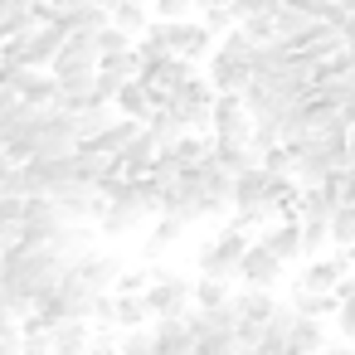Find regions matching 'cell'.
<instances>
[{
    "instance_id": "cell-12",
    "label": "cell",
    "mask_w": 355,
    "mask_h": 355,
    "mask_svg": "<svg viewBox=\"0 0 355 355\" xmlns=\"http://www.w3.org/2000/svg\"><path fill=\"white\" fill-rule=\"evenodd\" d=\"M209 132H214V137L248 141L253 117H248V107H243V93H219V98H214V107H209Z\"/></svg>"
},
{
    "instance_id": "cell-35",
    "label": "cell",
    "mask_w": 355,
    "mask_h": 355,
    "mask_svg": "<svg viewBox=\"0 0 355 355\" xmlns=\"http://www.w3.org/2000/svg\"><path fill=\"white\" fill-rule=\"evenodd\" d=\"M151 20H166V25L195 20V0H151Z\"/></svg>"
},
{
    "instance_id": "cell-47",
    "label": "cell",
    "mask_w": 355,
    "mask_h": 355,
    "mask_svg": "<svg viewBox=\"0 0 355 355\" xmlns=\"http://www.w3.org/2000/svg\"><path fill=\"white\" fill-rule=\"evenodd\" d=\"M321 355H355V345H345V340H336V345H326Z\"/></svg>"
},
{
    "instance_id": "cell-27",
    "label": "cell",
    "mask_w": 355,
    "mask_h": 355,
    "mask_svg": "<svg viewBox=\"0 0 355 355\" xmlns=\"http://www.w3.org/2000/svg\"><path fill=\"white\" fill-rule=\"evenodd\" d=\"M112 15V25L137 44V35H146V25H151V6H132V0H122V6H112L107 10Z\"/></svg>"
},
{
    "instance_id": "cell-33",
    "label": "cell",
    "mask_w": 355,
    "mask_h": 355,
    "mask_svg": "<svg viewBox=\"0 0 355 355\" xmlns=\"http://www.w3.org/2000/svg\"><path fill=\"white\" fill-rule=\"evenodd\" d=\"M224 302H234L229 282H219V277H200V282H195V306H200V311H214V306H224Z\"/></svg>"
},
{
    "instance_id": "cell-28",
    "label": "cell",
    "mask_w": 355,
    "mask_h": 355,
    "mask_svg": "<svg viewBox=\"0 0 355 355\" xmlns=\"http://www.w3.org/2000/svg\"><path fill=\"white\" fill-rule=\"evenodd\" d=\"M292 311L297 316H336L340 311V302H336V292H302V287H292Z\"/></svg>"
},
{
    "instance_id": "cell-39",
    "label": "cell",
    "mask_w": 355,
    "mask_h": 355,
    "mask_svg": "<svg viewBox=\"0 0 355 355\" xmlns=\"http://www.w3.org/2000/svg\"><path fill=\"white\" fill-rule=\"evenodd\" d=\"M117 355H156V345H151V326H141V331H122Z\"/></svg>"
},
{
    "instance_id": "cell-10",
    "label": "cell",
    "mask_w": 355,
    "mask_h": 355,
    "mask_svg": "<svg viewBox=\"0 0 355 355\" xmlns=\"http://www.w3.org/2000/svg\"><path fill=\"white\" fill-rule=\"evenodd\" d=\"M234 306H239V345L248 350V345L263 340V326L272 321L277 297L272 292H258V287H243V292H234Z\"/></svg>"
},
{
    "instance_id": "cell-31",
    "label": "cell",
    "mask_w": 355,
    "mask_h": 355,
    "mask_svg": "<svg viewBox=\"0 0 355 355\" xmlns=\"http://www.w3.org/2000/svg\"><path fill=\"white\" fill-rule=\"evenodd\" d=\"M185 166H190V161L180 156V146H161V151H156V161H151V175H146V180H156V185L166 190V185L185 171Z\"/></svg>"
},
{
    "instance_id": "cell-18",
    "label": "cell",
    "mask_w": 355,
    "mask_h": 355,
    "mask_svg": "<svg viewBox=\"0 0 355 355\" xmlns=\"http://www.w3.org/2000/svg\"><path fill=\"white\" fill-rule=\"evenodd\" d=\"M190 316V311H185ZM185 316H161V321H151V345H156V355H190V345H195V336H190V321Z\"/></svg>"
},
{
    "instance_id": "cell-34",
    "label": "cell",
    "mask_w": 355,
    "mask_h": 355,
    "mask_svg": "<svg viewBox=\"0 0 355 355\" xmlns=\"http://www.w3.org/2000/svg\"><path fill=\"white\" fill-rule=\"evenodd\" d=\"M326 234H331V243H336V248L355 243V205H336V214L326 219Z\"/></svg>"
},
{
    "instance_id": "cell-36",
    "label": "cell",
    "mask_w": 355,
    "mask_h": 355,
    "mask_svg": "<svg viewBox=\"0 0 355 355\" xmlns=\"http://www.w3.org/2000/svg\"><path fill=\"white\" fill-rule=\"evenodd\" d=\"M248 146H253V151H258V161H263L268 151H277V146H282V137H277V127H272V122H253Z\"/></svg>"
},
{
    "instance_id": "cell-43",
    "label": "cell",
    "mask_w": 355,
    "mask_h": 355,
    "mask_svg": "<svg viewBox=\"0 0 355 355\" xmlns=\"http://www.w3.org/2000/svg\"><path fill=\"white\" fill-rule=\"evenodd\" d=\"M258 166H263L268 175H292V151H287V146H277V151H268Z\"/></svg>"
},
{
    "instance_id": "cell-49",
    "label": "cell",
    "mask_w": 355,
    "mask_h": 355,
    "mask_svg": "<svg viewBox=\"0 0 355 355\" xmlns=\"http://www.w3.org/2000/svg\"><path fill=\"white\" fill-rule=\"evenodd\" d=\"M214 6H229V0H195V10H214Z\"/></svg>"
},
{
    "instance_id": "cell-22",
    "label": "cell",
    "mask_w": 355,
    "mask_h": 355,
    "mask_svg": "<svg viewBox=\"0 0 355 355\" xmlns=\"http://www.w3.org/2000/svg\"><path fill=\"white\" fill-rule=\"evenodd\" d=\"M112 107H117V117H132V122H146L151 112H156V93L141 83V78H132V83H122L117 88V98H112Z\"/></svg>"
},
{
    "instance_id": "cell-6",
    "label": "cell",
    "mask_w": 355,
    "mask_h": 355,
    "mask_svg": "<svg viewBox=\"0 0 355 355\" xmlns=\"http://www.w3.org/2000/svg\"><path fill=\"white\" fill-rule=\"evenodd\" d=\"M248 243H253V234H243V229L224 224V229L200 248V277L234 282V277H239V263H243V253H248Z\"/></svg>"
},
{
    "instance_id": "cell-13",
    "label": "cell",
    "mask_w": 355,
    "mask_h": 355,
    "mask_svg": "<svg viewBox=\"0 0 355 355\" xmlns=\"http://www.w3.org/2000/svg\"><path fill=\"white\" fill-rule=\"evenodd\" d=\"M156 151H161V141H156V137L141 127V132H137V137H132V141H127L117 156H112V171H117L122 180H146V175H151Z\"/></svg>"
},
{
    "instance_id": "cell-40",
    "label": "cell",
    "mask_w": 355,
    "mask_h": 355,
    "mask_svg": "<svg viewBox=\"0 0 355 355\" xmlns=\"http://www.w3.org/2000/svg\"><path fill=\"white\" fill-rule=\"evenodd\" d=\"M20 219H25V200L20 195H6V200H0V229L20 239Z\"/></svg>"
},
{
    "instance_id": "cell-32",
    "label": "cell",
    "mask_w": 355,
    "mask_h": 355,
    "mask_svg": "<svg viewBox=\"0 0 355 355\" xmlns=\"http://www.w3.org/2000/svg\"><path fill=\"white\" fill-rule=\"evenodd\" d=\"M141 69H146V64H141V54H137V49H127V54H112V59H103V64H98V73H112L117 83H132V78H141Z\"/></svg>"
},
{
    "instance_id": "cell-24",
    "label": "cell",
    "mask_w": 355,
    "mask_h": 355,
    "mask_svg": "<svg viewBox=\"0 0 355 355\" xmlns=\"http://www.w3.org/2000/svg\"><path fill=\"white\" fill-rule=\"evenodd\" d=\"M268 185H272V175H268L263 166H248V171H239V175H234V209H248V205H263V195H268Z\"/></svg>"
},
{
    "instance_id": "cell-51",
    "label": "cell",
    "mask_w": 355,
    "mask_h": 355,
    "mask_svg": "<svg viewBox=\"0 0 355 355\" xmlns=\"http://www.w3.org/2000/svg\"><path fill=\"white\" fill-rule=\"evenodd\" d=\"M132 6H151V0H132Z\"/></svg>"
},
{
    "instance_id": "cell-25",
    "label": "cell",
    "mask_w": 355,
    "mask_h": 355,
    "mask_svg": "<svg viewBox=\"0 0 355 355\" xmlns=\"http://www.w3.org/2000/svg\"><path fill=\"white\" fill-rule=\"evenodd\" d=\"M185 229H190V224H180L175 214H156V224H151V234H146V243H141V258H146V263H156V258H161V253H166Z\"/></svg>"
},
{
    "instance_id": "cell-46",
    "label": "cell",
    "mask_w": 355,
    "mask_h": 355,
    "mask_svg": "<svg viewBox=\"0 0 355 355\" xmlns=\"http://www.w3.org/2000/svg\"><path fill=\"white\" fill-rule=\"evenodd\" d=\"M6 6H10V10H40L44 0H6Z\"/></svg>"
},
{
    "instance_id": "cell-23",
    "label": "cell",
    "mask_w": 355,
    "mask_h": 355,
    "mask_svg": "<svg viewBox=\"0 0 355 355\" xmlns=\"http://www.w3.org/2000/svg\"><path fill=\"white\" fill-rule=\"evenodd\" d=\"M331 214H336V190H331V185H302V195H297V219L326 224Z\"/></svg>"
},
{
    "instance_id": "cell-41",
    "label": "cell",
    "mask_w": 355,
    "mask_h": 355,
    "mask_svg": "<svg viewBox=\"0 0 355 355\" xmlns=\"http://www.w3.org/2000/svg\"><path fill=\"white\" fill-rule=\"evenodd\" d=\"M98 49H103V59H112V54H127L132 40H127L117 25H107V30H98Z\"/></svg>"
},
{
    "instance_id": "cell-44",
    "label": "cell",
    "mask_w": 355,
    "mask_h": 355,
    "mask_svg": "<svg viewBox=\"0 0 355 355\" xmlns=\"http://www.w3.org/2000/svg\"><path fill=\"white\" fill-rule=\"evenodd\" d=\"M336 331H340V340H345V345H355V297H350V302H340V311H336Z\"/></svg>"
},
{
    "instance_id": "cell-37",
    "label": "cell",
    "mask_w": 355,
    "mask_h": 355,
    "mask_svg": "<svg viewBox=\"0 0 355 355\" xmlns=\"http://www.w3.org/2000/svg\"><path fill=\"white\" fill-rule=\"evenodd\" d=\"M200 25H205V30L219 40V35H229L239 20H234V10H229V6H214V10H200Z\"/></svg>"
},
{
    "instance_id": "cell-38",
    "label": "cell",
    "mask_w": 355,
    "mask_h": 355,
    "mask_svg": "<svg viewBox=\"0 0 355 355\" xmlns=\"http://www.w3.org/2000/svg\"><path fill=\"white\" fill-rule=\"evenodd\" d=\"M297 224H302V253H306V258H316V253L331 243L326 224H311V219H297Z\"/></svg>"
},
{
    "instance_id": "cell-2",
    "label": "cell",
    "mask_w": 355,
    "mask_h": 355,
    "mask_svg": "<svg viewBox=\"0 0 355 355\" xmlns=\"http://www.w3.org/2000/svg\"><path fill=\"white\" fill-rule=\"evenodd\" d=\"M98 190L107 195V209H103V219H98V229H103L107 239L132 234V229H141L146 219H156V214H161V195H166L156 180H122L117 171H107V175L98 180Z\"/></svg>"
},
{
    "instance_id": "cell-48",
    "label": "cell",
    "mask_w": 355,
    "mask_h": 355,
    "mask_svg": "<svg viewBox=\"0 0 355 355\" xmlns=\"http://www.w3.org/2000/svg\"><path fill=\"white\" fill-rule=\"evenodd\" d=\"M340 117H345V122H350V132H355V98H350V103L340 107Z\"/></svg>"
},
{
    "instance_id": "cell-17",
    "label": "cell",
    "mask_w": 355,
    "mask_h": 355,
    "mask_svg": "<svg viewBox=\"0 0 355 355\" xmlns=\"http://www.w3.org/2000/svg\"><path fill=\"white\" fill-rule=\"evenodd\" d=\"M340 277H350V268L331 253V258H306L292 287H302V292H336V287H340Z\"/></svg>"
},
{
    "instance_id": "cell-16",
    "label": "cell",
    "mask_w": 355,
    "mask_h": 355,
    "mask_svg": "<svg viewBox=\"0 0 355 355\" xmlns=\"http://www.w3.org/2000/svg\"><path fill=\"white\" fill-rule=\"evenodd\" d=\"M185 78H195V64H190V59H175V54H171V59H161V64H146V69H141V83L156 93V107H161V103L185 83Z\"/></svg>"
},
{
    "instance_id": "cell-29",
    "label": "cell",
    "mask_w": 355,
    "mask_h": 355,
    "mask_svg": "<svg viewBox=\"0 0 355 355\" xmlns=\"http://www.w3.org/2000/svg\"><path fill=\"white\" fill-rule=\"evenodd\" d=\"M190 355H243V345H239V331H200Z\"/></svg>"
},
{
    "instance_id": "cell-3",
    "label": "cell",
    "mask_w": 355,
    "mask_h": 355,
    "mask_svg": "<svg viewBox=\"0 0 355 355\" xmlns=\"http://www.w3.org/2000/svg\"><path fill=\"white\" fill-rule=\"evenodd\" d=\"M209 161V156H205ZM205 161H195V166H185L171 185H166V195H161V214H175L180 224H200V219H219V205H214V195H209V175H205Z\"/></svg>"
},
{
    "instance_id": "cell-7",
    "label": "cell",
    "mask_w": 355,
    "mask_h": 355,
    "mask_svg": "<svg viewBox=\"0 0 355 355\" xmlns=\"http://www.w3.org/2000/svg\"><path fill=\"white\" fill-rule=\"evenodd\" d=\"M141 297H146V311H151V321L195 311V282H190L185 272H171V268H151V287H146Z\"/></svg>"
},
{
    "instance_id": "cell-19",
    "label": "cell",
    "mask_w": 355,
    "mask_h": 355,
    "mask_svg": "<svg viewBox=\"0 0 355 355\" xmlns=\"http://www.w3.org/2000/svg\"><path fill=\"white\" fill-rule=\"evenodd\" d=\"M258 243H263V248H272L282 263L306 258V253H302V224H297V219H272V224L258 234Z\"/></svg>"
},
{
    "instance_id": "cell-20",
    "label": "cell",
    "mask_w": 355,
    "mask_h": 355,
    "mask_svg": "<svg viewBox=\"0 0 355 355\" xmlns=\"http://www.w3.org/2000/svg\"><path fill=\"white\" fill-rule=\"evenodd\" d=\"M137 132H141V122H132V117H112V122H107L98 137H88L78 151H93V156H117V151H122Z\"/></svg>"
},
{
    "instance_id": "cell-11",
    "label": "cell",
    "mask_w": 355,
    "mask_h": 355,
    "mask_svg": "<svg viewBox=\"0 0 355 355\" xmlns=\"http://www.w3.org/2000/svg\"><path fill=\"white\" fill-rule=\"evenodd\" d=\"M78 151V127H73V117L69 112H49V122H44V132H40V141H35V156L30 161H59V156H73Z\"/></svg>"
},
{
    "instance_id": "cell-50",
    "label": "cell",
    "mask_w": 355,
    "mask_h": 355,
    "mask_svg": "<svg viewBox=\"0 0 355 355\" xmlns=\"http://www.w3.org/2000/svg\"><path fill=\"white\" fill-rule=\"evenodd\" d=\"M350 69H355V44H350Z\"/></svg>"
},
{
    "instance_id": "cell-9",
    "label": "cell",
    "mask_w": 355,
    "mask_h": 355,
    "mask_svg": "<svg viewBox=\"0 0 355 355\" xmlns=\"http://www.w3.org/2000/svg\"><path fill=\"white\" fill-rule=\"evenodd\" d=\"M214 98H219V93H214V83L195 73V78H185V83L166 98V107H175V112H180V122H185L190 132H205V127H209V107H214Z\"/></svg>"
},
{
    "instance_id": "cell-1",
    "label": "cell",
    "mask_w": 355,
    "mask_h": 355,
    "mask_svg": "<svg viewBox=\"0 0 355 355\" xmlns=\"http://www.w3.org/2000/svg\"><path fill=\"white\" fill-rule=\"evenodd\" d=\"M0 272H6V306L15 311V321L35 316V306L59 292L64 272H69V258L59 248H30V243H15L6 253V263H0Z\"/></svg>"
},
{
    "instance_id": "cell-30",
    "label": "cell",
    "mask_w": 355,
    "mask_h": 355,
    "mask_svg": "<svg viewBox=\"0 0 355 355\" xmlns=\"http://www.w3.org/2000/svg\"><path fill=\"white\" fill-rule=\"evenodd\" d=\"M132 49L141 54V64H161V59H171L166 25H161V20H151V25H146V35H137V44H132Z\"/></svg>"
},
{
    "instance_id": "cell-8",
    "label": "cell",
    "mask_w": 355,
    "mask_h": 355,
    "mask_svg": "<svg viewBox=\"0 0 355 355\" xmlns=\"http://www.w3.org/2000/svg\"><path fill=\"white\" fill-rule=\"evenodd\" d=\"M69 224H73V219H69L49 195H30V200H25V219H20V243H30V248H49Z\"/></svg>"
},
{
    "instance_id": "cell-15",
    "label": "cell",
    "mask_w": 355,
    "mask_h": 355,
    "mask_svg": "<svg viewBox=\"0 0 355 355\" xmlns=\"http://www.w3.org/2000/svg\"><path fill=\"white\" fill-rule=\"evenodd\" d=\"M161 25H166V20H161ZM166 44H171V54H175V59L200 64V59L214 49V35H209L200 20H175V25H166Z\"/></svg>"
},
{
    "instance_id": "cell-26",
    "label": "cell",
    "mask_w": 355,
    "mask_h": 355,
    "mask_svg": "<svg viewBox=\"0 0 355 355\" xmlns=\"http://www.w3.org/2000/svg\"><path fill=\"white\" fill-rule=\"evenodd\" d=\"M141 127H146V132H151L161 146H175L180 137H190V127L180 122V112H175V107H166V103H161V107H156V112H151Z\"/></svg>"
},
{
    "instance_id": "cell-45",
    "label": "cell",
    "mask_w": 355,
    "mask_h": 355,
    "mask_svg": "<svg viewBox=\"0 0 355 355\" xmlns=\"http://www.w3.org/2000/svg\"><path fill=\"white\" fill-rule=\"evenodd\" d=\"M117 345H122V340H117V331H103V326H98V331H93V340H88V355H117Z\"/></svg>"
},
{
    "instance_id": "cell-21",
    "label": "cell",
    "mask_w": 355,
    "mask_h": 355,
    "mask_svg": "<svg viewBox=\"0 0 355 355\" xmlns=\"http://www.w3.org/2000/svg\"><path fill=\"white\" fill-rule=\"evenodd\" d=\"M209 161H214L219 171L239 175V171L258 166V151H253L248 141H234V137H209Z\"/></svg>"
},
{
    "instance_id": "cell-5",
    "label": "cell",
    "mask_w": 355,
    "mask_h": 355,
    "mask_svg": "<svg viewBox=\"0 0 355 355\" xmlns=\"http://www.w3.org/2000/svg\"><path fill=\"white\" fill-rule=\"evenodd\" d=\"M98 64H103L98 35L73 30V35H64V44H59V54H54V64H49V78H54V83H93V78H98Z\"/></svg>"
},
{
    "instance_id": "cell-4",
    "label": "cell",
    "mask_w": 355,
    "mask_h": 355,
    "mask_svg": "<svg viewBox=\"0 0 355 355\" xmlns=\"http://www.w3.org/2000/svg\"><path fill=\"white\" fill-rule=\"evenodd\" d=\"M248 54H253V40L234 25L229 35H219L214 40V49H209V83H214V93H243V83L253 78L248 73Z\"/></svg>"
},
{
    "instance_id": "cell-42",
    "label": "cell",
    "mask_w": 355,
    "mask_h": 355,
    "mask_svg": "<svg viewBox=\"0 0 355 355\" xmlns=\"http://www.w3.org/2000/svg\"><path fill=\"white\" fill-rule=\"evenodd\" d=\"M146 287H151V268H122L117 292H146Z\"/></svg>"
},
{
    "instance_id": "cell-14",
    "label": "cell",
    "mask_w": 355,
    "mask_h": 355,
    "mask_svg": "<svg viewBox=\"0 0 355 355\" xmlns=\"http://www.w3.org/2000/svg\"><path fill=\"white\" fill-rule=\"evenodd\" d=\"M282 258L272 253V248H263L258 239L248 243V253H243V263H239V277H243V287H258V292H272L277 287V277H282Z\"/></svg>"
}]
</instances>
